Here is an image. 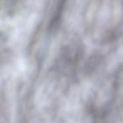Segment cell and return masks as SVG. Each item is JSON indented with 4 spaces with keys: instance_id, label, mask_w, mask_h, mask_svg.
Returning <instances> with one entry per match:
<instances>
[{
    "instance_id": "cell-1",
    "label": "cell",
    "mask_w": 123,
    "mask_h": 123,
    "mask_svg": "<svg viewBox=\"0 0 123 123\" xmlns=\"http://www.w3.org/2000/svg\"><path fill=\"white\" fill-rule=\"evenodd\" d=\"M65 0H61L59 3L55 14L52 18L49 26L50 31L56 32L58 30L61 22L62 12L63 11Z\"/></svg>"
}]
</instances>
